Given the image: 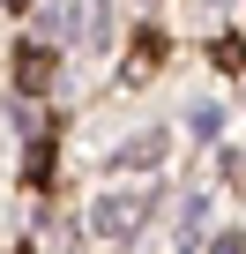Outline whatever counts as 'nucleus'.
<instances>
[{
    "label": "nucleus",
    "instance_id": "nucleus-2",
    "mask_svg": "<svg viewBox=\"0 0 246 254\" xmlns=\"http://www.w3.org/2000/svg\"><path fill=\"white\" fill-rule=\"evenodd\" d=\"M45 75H52V53H38V45H23V53H15V82H30V90H45Z\"/></svg>",
    "mask_w": 246,
    "mask_h": 254
},
{
    "label": "nucleus",
    "instance_id": "nucleus-3",
    "mask_svg": "<svg viewBox=\"0 0 246 254\" xmlns=\"http://www.w3.org/2000/svg\"><path fill=\"white\" fill-rule=\"evenodd\" d=\"M164 157V135H135L127 150H119V165H157Z\"/></svg>",
    "mask_w": 246,
    "mask_h": 254
},
{
    "label": "nucleus",
    "instance_id": "nucleus-4",
    "mask_svg": "<svg viewBox=\"0 0 246 254\" xmlns=\"http://www.w3.org/2000/svg\"><path fill=\"white\" fill-rule=\"evenodd\" d=\"M209 254H246V239H239V232H224V239H216Z\"/></svg>",
    "mask_w": 246,
    "mask_h": 254
},
{
    "label": "nucleus",
    "instance_id": "nucleus-1",
    "mask_svg": "<svg viewBox=\"0 0 246 254\" xmlns=\"http://www.w3.org/2000/svg\"><path fill=\"white\" fill-rule=\"evenodd\" d=\"M142 209H149V194H112V202H97V217H90V224L119 239V232H135V224H142Z\"/></svg>",
    "mask_w": 246,
    "mask_h": 254
}]
</instances>
